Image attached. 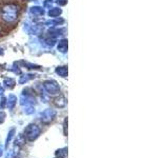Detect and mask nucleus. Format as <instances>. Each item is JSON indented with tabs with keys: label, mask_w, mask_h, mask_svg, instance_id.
Returning <instances> with one entry per match:
<instances>
[{
	"label": "nucleus",
	"mask_w": 168,
	"mask_h": 158,
	"mask_svg": "<svg viewBox=\"0 0 168 158\" xmlns=\"http://www.w3.org/2000/svg\"><path fill=\"white\" fill-rule=\"evenodd\" d=\"M18 7L15 4H7L1 10V18L7 23L14 22L18 18Z\"/></svg>",
	"instance_id": "obj_1"
}]
</instances>
